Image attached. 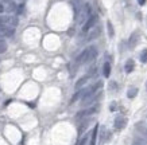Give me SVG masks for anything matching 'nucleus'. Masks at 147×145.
Wrapping results in <instances>:
<instances>
[{
	"instance_id": "obj_13",
	"label": "nucleus",
	"mask_w": 147,
	"mask_h": 145,
	"mask_svg": "<svg viewBox=\"0 0 147 145\" xmlns=\"http://www.w3.org/2000/svg\"><path fill=\"white\" fill-rule=\"evenodd\" d=\"M107 30H108V36L109 38H113L115 36V30H113V26H112V23L108 20L107 22Z\"/></svg>"
},
{
	"instance_id": "obj_22",
	"label": "nucleus",
	"mask_w": 147,
	"mask_h": 145,
	"mask_svg": "<svg viewBox=\"0 0 147 145\" xmlns=\"http://www.w3.org/2000/svg\"><path fill=\"white\" fill-rule=\"evenodd\" d=\"M146 1H147V0H138V4L139 5H144V4H146Z\"/></svg>"
},
{
	"instance_id": "obj_5",
	"label": "nucleus",
	"mask_w": 147,
	"mask_h": 145,
	"mask_svg": "<svg viewBox=\"0 0 147 145\" xmlns=\"http://www.w3.org/2000/svg\"><path fill=\"white\" fill-rule=\"evenodd\" d=\"M113 125H115V128L116 129H123V128L127 125V118H124L123 116H117L115 118V122H113Z\"/></svg>"
},
{
	"instance_id": "obj_6",
	"label": "nucleus",
	"mask_w": 147,
	"mask_h": 145,
	"mask_svg": "<svg viewBox=\"0 0 147 145\" xmlns=\"http://www.w3.org/2000/svg\"><path fill=\"white\" fill-rule=\"evenodd\" d=\"M138 42H139V31H135L134 34H131V36H129V40H128L129 47H135L138 44Z\"/></svg>"
},
{
	"instance_id": "obj_18",
	"label": "nucleus",
	"mask_w": 147,
	"mask_h": 145,
	"mask_svg": "<svg viewBox=\"0 0 147 145\" xmlns=\"http://www.w3.org/2000/svg\"><path fill=\"white\" fill-rule=\"evenodd\" d=\"M109 110H111V112H115L116 110V102H112L111 106H109Z\"/></svg>"
},
{
	"instance_id": "obj_12",
	"label": "nucleus",
	"mask_w": 147,
	"mask_h": 145,
	"mask_svg": "<svg viewBox=\"0 0 147 145\" xmlns=\"http://www.w3.org/2000/svg\"><path fill=\"white\" fill-rule=\"evenodd\" d=\"M7 47H8L7 42H5V40L1 38V35H0V54L5 53V51H7Z\"/></svg>"
},
{
	"instance_id": "obj_17",
	"label": "nucleus",
	"mask_w": 147,
	"mask_h": 145,
	"mask_svg": "<svg viewBox=\"0 0 147 145\" xmlns=\"http://www.w3.org/2000/svg\"><path fill=\"white\" fill-rule=\"evenodd\" d=\"M88 138H89V134H85L84 137H81V140L78 141V144H77V145H86V142H88Z\"/></svg>"
},
{
	"instance_id": "obj_11",
	"label": "nucleus",
	"mask_w": 147,
	"mask_h": 145,
	"mask_svg": "<svg viewBox=\"0 0 147 145\" xmlns=\"http://www.w3.org/2000/svg\"><path fill=\"white\" fill-rule=\"evenodd\" d=\"M136 94H138V89H136V88H129L128 92H127V97H128L129 100L135 98V97H136Z\"/></svg>"
},
{
	"instance_id": "obj_3",
	"label": "nucleus",
	"mask_w": 147,
	"mask_h": 145,
	"mask_svg": "<svg viewBox=\"0 0 147 145\" xmlns=\"http://www.w3.org/2000/svg\"><path fill=\"white\" fill-rule=\"evenodd\" d=\"M96 112H97V106H93V108H90V109H86V110H81V112H78V113L76 114V118H77V120H82L84 117L93 114V113H96Z\"/></svg>"
},
{
	"instance_id": "obj_14",
	"label": "nucleus",
	"mask_w": 147,
	"mask_h": 145,
	"mask_svg": "<svg viewBox=\"0 0 147 145\" xmlns=\"http://www.w3.org/2000/svg\"><path fill=\"white\" fill-rule=\"evenodd\" d=\"M88 124H89L88 120H85L84 122L80 124V126H78V134H82V132H84L85 129H86V126H88Z\"/></svg>"
},
{
	"instance_id": "obj_2",
	"label": "nucleus",
	"mask_w": 147,
	"mask_h": 145,
	"mask_svg": "<svg viewBox=\"0 0 147 145\" xmlns=\"http://www.w3.org/2000/svg\"><path fill=\"white\" fill-rule=\"evenodd\" d=\"M97 15H90L89 19L84 23V26H82V32H89L90 28H93L96 26V23H97Z\"/></svg>"
},
{
	"instance_id": "obj_1",
	"label": "nucleus",
	"mask_w": 147,
	"mask_h": 145,
	"mask_svg": "<svg viewBox=\"0 0 147 145\" xmlns=\"http://www.w3.org/2000/svg\"><path fill=\"white\" fill-rule=\"evenodd\" d=\"M96 55H97V51H96V47H94V46H90V47L85 48L84 51L77 57V59H76L77 65H84L86 62L93 61L94 58H96Z\"/></svg>"
},
{
	"instance_id": "obj_19",
	"label": "nucleus",
	"mask_w": 147,
	"mask_h": 145,
	"mask_svg": "<svg viewBox=\"0 0 147 145\" xmlns=\"http://www.w3.org/2000/svg\"><path fill=\"white\" fill-rule=\"evenodd\" d=\"M23 8H24V7H23V4H19L18 5V11H16V12H18V13H22L23 12Z\"/></svg>"
},
{
	"instance_id": "obj_16",
	"label": "nucleus",
	"mask_w": 147,
	"mask_h": 145,
	"mask_svg": "<svg viewBox=\"0 0 147 145\" xmlns=\"http://www.w3.org/2000/svg\"><path fill=\"white\" fill-rule=\"evenodd\" d=\"M140 62L142 63H147V48H144L140 54Z\"/></svg>"
},
{
	"instance_id": "obj_7",
	"label": "nucleus",
	"mask_w": 147,
	"mask_h": 145,
	"mask_svg": "<svg viewBox=\"0 0 147 145\" xmlns=\"http://www.w3.org/2000/svg\"><path fill=\"white\" fill-rule=\"evenodd\" d=\"M134 69H135V62L132 61V59H128V61L125 62V65H124V70H125V73H132L134 71Z\"/></svg>"
},
{
	"instance_id": "obj_10",
	"label": "nucleus",
	"mask_w": 147,
	"mask_h": 145,
	"mask_svg": "<svg viewBox=\"0 0 147 145\" xmlns=\"http://www.w3.org/2000/svg\"><path fill=\"white\" fill-rule=\"evenodd\" d=\"M88 79H89V75H85V77H82V78H80L78 81H77V84H76V89H80L82 88L86 82H88Z\"/></svg>"
},
{
	"instance_id": "obj_21",
	"label": "nucleus",
	"mask_w": 147,
	"mask_h": 145,
	"mask_svg": "<svg viewBox=\"0 0 147 145\" xmlns=\"http://www.w3.org/2000/svg\"><path fill=\"white\" fill-rule=\"evenodd\" d=\"M4 9H5L4 4H3V3H0V13H1V12H4Z\"/></svg>"
},
{
	"instance_id": "obj_9",
	"label": "nucleus",
	"mask_w": 147,
	"mask_h": 145,
	"mask_svg": "<svg viewBox=\"0 0 147 145\" xmlns=\"http://www.w3.org/2000/svg\"><path fill=\"white\" fill-rule=\"evenodd\" d=\"M102 74H104L105 78H108L111 75V65H109V62L104 63V66H102Z\"/></svg>"
},
{
	"instance_id": "obj_8",
	"label": "nucleus",
	"mask_w": 147,
	"mask_h": 145,
	"mask_svg": "<svg viewBox=\"0 0 147 145\" xmlns=\"http://www.w3.org/2000/svg\"><path fill=\"white\" fill-rule=\"evenodd\" d=\"M97 133H98V125H94L93 130H92V136H90V144H89V145H96V140H97Z\"/></svg>"
},
{
	"instance_id": "obj_4",
	"label": "nucleus",
	"mask_w": 147,
	"mask_h": 145,
	"mask_svg": "<svg viewBox=\"0 0 147 145\" xmlns=\"http://www.w3.org/2000/svg\"><path fill=\"white\" fill-rule=\"evenodd\" d=\"M101 34V27L100 26H94L93 28H90V31L88 32V40H93L96 38H98Z\"/></svg>"
},
{
	"instance_id": "obj_23",
	"label": "nucleus",
	"mask_w": 147,
	"mask_h": 145,
	"mask_svg": "<svg viewBox=\"0 0 147 145\" xmlns=\"http://www.w3.org/2000/svg\"><path fill=\"white\" fill-rule=\"evenodd\" d=\"M146 90H147V82H146Z\"/></svg>"
},
{
	"instance_id": "obj_15",
	"label": "nucleus",
	"mask_w": 147,
	"mask_h": 145,
	"mask_svg": "<svg viewBox=\"0 0 147 145\" xmlns=\"http://www.w3.org/2000/svg\"><path fill=\"white\" fill-rule=\"evenodd\" d=\"M82 96H84V90H80V92H77L76 94L73 96V98H71V104H73V102H76L77 100H78L80 97H82Z\"/></svg>"
},
{
	"instance_id": "obj_20",
	"label": "nucleus",
	"mask_w": 147,
	"mask_h": 145,
	"mask_svg": "<svg viewBox=\"0 0 147 145\" xmlns=\"http://www.w3.org/2000/svg\"><path fill=\"white\" fill-rule=\"evenodd\" d=\"M109 89H111V90H112V89L115 90V89H116V82H111V85H109Z\"/></svg>"
}]
</instances>
